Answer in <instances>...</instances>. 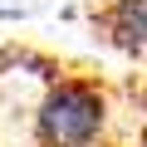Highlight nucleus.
Returning <instances> with one entry per match:
<instances>
[{
  "label": "nucleus",
  "mask_w": 147,
  "mask_h": 147,
  "mask_svg": "<svg viewBox=\"0 0 147 147\" xmlns=\"http://www.w3.org/2000/svg\"><path fill=\"white\" fill-rule=\"evenodd\" d=\"M98 25H103L108 44L147 54V0H113V5H103Z\"/></svg>",
  "instance_id": "obj_2"
},
{
  "label": "nucleus",
  "mask_w": 147,
  "mask_h": 147,
  "mask_svg": "<svg viewBox=\"0 0 147 147\" xmlns=\"http://www.w3.org/2000/svg\"><path fill=\"white\" fill-rule=\"evenodd\" d=\"M108 123L103 88L88 79H54L34 108V147H93Z\"/></svg>",
  "instance_id": "obj_1"
}]
</instances>
